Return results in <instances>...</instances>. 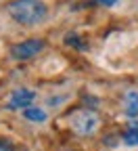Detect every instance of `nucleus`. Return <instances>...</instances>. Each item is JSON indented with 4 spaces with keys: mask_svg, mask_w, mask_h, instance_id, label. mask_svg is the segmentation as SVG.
<instances>
[{
    "mask_svg": "<svg viewBox=\"0 0 138 151\" xmlns=\"http://www.w3.org/2000/svg\"><path fill=\"white\" fill-rule=\"evenodd\" d=\"M6 11L19 25L25 27H36L48 17V6L42 0H11Z\"/></svg>",
    "mask_w": 138,
    "mask_h": 151,
    "instance_id": "nucleus-1",
    "label": "nucleus"
},
{
    "mask_svg": "<svg viewBox=\"0 0 138 151\" xmlns=\"http://www.w3.org/2000/svg\"><path fill=\"white\" fill-rule=\"evenodd\" d=\"M71 128L77 137H92L101 128V116L92 109H80L71 116Z\"/></svg>",
    "mask_w": 138,
    "mask_h": 151,
    "instance_id": "nucleus-2",
    "label": "nucleus"
},
{
    "mask_svg": "<svg viewBox=\"0 0 138 151\" xmlns=\"http://www.w3.org/2000/svg\"><path fill=\"white\" fill-rule=\"evenodd\" d=\"M44 46H46L44 40H40V38H29V40H23L19 44H13L11 46V57L15 61H27L31 57H36Z\"/></svg>",
    "mask_w": 138,
    "mask_h": 151,
    "instance_id": "nucleus-3",
    "label": "nucleus"
},
{
    "mask_svg": "<svg viewBox=\"0 0 138 151\" xmlns=\"http://www.w3.org/2000/svg\"><path fill=\"white\" fill-rule=\"evenodd\" d=\"M36 97H38V94L31 88H15L9 94L6 107L9 109H27V107H31V103L36 101Z\"/></svg>",
    "mask_w": 138,
    "mask_h": 151,
    "instance_id": "nucleus-4",
    "label": "nucleus"
},
{
    "mask_svg": "<svg viewBox=\"0 0 138 151\" xmlns=\"http://www.w3.org/2000/svg\"><path fill=\"white\" fill-rule=\"evenodd\" d=\"M124 111L128 118H138V90H128L124 97Z\"/></svg>",
    "mask_w": 138,
    "mask_h": 151,
    "instance_id": "nucleus-5",
    "label": "nucleus"
},
{
    "mask_svg": "<svg viewBox=\"0 0 138 151\" xmlns=\"http://www.w3.org/2000/svg\"><path fill=\"white\" fill-rule=\"evenodd\" d=\"M23 118L29 120V122L42 124V122L48 120V113H46L44 109H40V107H27V109H23Z\"/></svg>",
    "mask_w": 138,
    "mask_h": 151,
    "instance_id": "nucleus-6",
    "label": "nucleus"
},
{
    "mask_svg": "<svg viewBox=\"0 0 138 151\" xmlns=\"http://www.w3.org/2000/svg\"><path fill=\"white\" fill-rule=\"evenodd\" d=\"M63 42L67 44V46H71V48H75V50H80V52H84V50H88V44L82 40L80 36H77L75 32H71V34H65V38H63Z\"/></svg>",
    "mask_w": 138,
    "mask_h": 151,
    "instance_id": "nucleus-7",
    "label": "nucleus"
},
{
    "mask_svg": "<svg viewBox=\"0 0 138 151\" xmlns=\"http://www.w3.org/2000/svg\"><path fill=\"white\" fill-rule=\"evenodd\" d=\"M124 145L126 147H136L138 145V124H132L124 132Z\"/></svg>",
    "mask_w": 138,
    "mask_h": 151,
    "instance_id": "nucleus-8",
    "label": "nucleus"
},
{
    "mask_svg": "<svg viewBox=\"0 0 138 151\" xmlns=\"http://www.w3.org/2000/svg\"><path fill=\"white\" fill-rule=\"evenodd\" d=\"M0 151H15V147L6 139H0Z\"/></svg>",
    "mask_w": 138,
    "mask_h": 151,
    "instance_id": "nucleus-9",
    "label": "nucleus"
},
{
    "mask_svg": "<svg viewBox=\"0 0 138 151\" xmlns=\"http://www.w3.org/2000/svg\"><path fill=\"white\" fill-rule=\"evenodd\" d=\"M98 4H103V6H113V4H117L119 0H96Z\"/></svg>",
    "mask_w": 138,
    "mask_h": 151,
    "instance_id": "nucleus-10",
    "label": "nucleus"
}]
</instances>
